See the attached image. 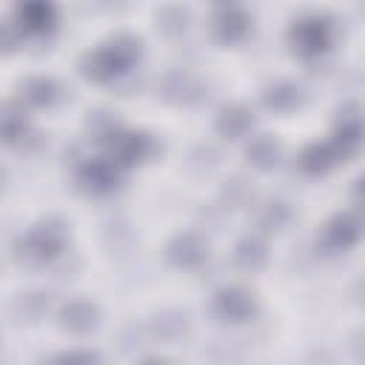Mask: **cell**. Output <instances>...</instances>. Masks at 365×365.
Here are the masks:
<instances>
[{
	"label": "cell",
	"mask_w": 365,
	"mask_h": 365,
	"mask_svg": "<svg viewBox=\"0 0 365 365\" xmlns=\"http://www.w3.org/2000/svg\"><path fill=\"white\" fill-rule=\"evenodd\" d=\"M63 248H66V225L60 220H46L31 234L14 242V257L26 265H43L54 259Z\"/></svg>",
	"instance_id": "cell-1"
},
{
	"label": "cell",
	"mask_w": 365,
	"mask_h": 365,
	"mask_svg": "<svg viewBox=\"0 0 365 365\" xmlns=\"http://www.w3.org/2000/svg\"><path fill=\"white\" fill-rule=\"evenodd\" d=\"M291 46L305 57H317L331 46V20L319 14H305L291 26Z\"/></svg>",
	"instance_id": "cell-2"
},
{
	"label": "cell",
	"mask_w": 365,
	"mask_h": 365,
	"mask_svg": "<svg viewBox=\"0 0 365 365\" xmlns=\"http://www.w3.org/2000/svg\"><path fill=\"white\" fill-rule=\"evenodd\" d=\"M108 148H111V163L117 165H134V163H143V160H148L154 151H157V145H154V140L148 137V134H143V131H120L111 143H108Z\"/></svg>",
	"instance_id": "cell-3"
},
{
	"label": "cell",
	"mask_w": 365,
	"mask_h": 365,
	"mask_svg": "<svg viewBox=\"0 0 365 365\" xmlns=\"http://www.w3.org/2000/svg\"><path fill=\"white\" fill-rule=\"evenodd\" d=\"M160 94L168 103L191 106V103H200L205 97V83L191 71H171L160 80Z\"/></svg>",
	"instance_id": "cell-4"
},
{
	"label": "cell",
	"mask_w": 365,
	"mask_h": 365,
	"mask_svg": "<svg viewBox=\"0 0 365 365\" xmlns=\"http://www.w3.org/2000/svg\"><path fill=\"white\" fill-rule=\"evenodd\" d=\"M80 71L97 83H108V80H117L120 74H125L128 68L117 60V54L111 51V46H103V48H94L88 54H83L80 60Z\"/></svg>",
	"instance_id": "cell-5"
},
{
	"label": "cell",
	"mask_w": 365,
	"mask_h": 365,
	"mask_svg": "<svg viewBox=\"0 0 365 365\" xmlns=\"http://www.w3.org/2000/svg\"><path fill=\"white\" fill-rule=\"evenodd\" d=\"M214 311H217L222 319L242 322V319H248V317L257 311V302H254V297H251L245 288H222V291H217V297H214Z\"/></svg>",
	"instance_id": "cell-6"
},
{
	"label": "cell",
	"mask_w": 365,
	"mask_h": 365,
	"mask_svg": "<svg viewBox=\"0 0 365 365\" xmlns=\"http://www.w3.org/2000/svg\"><path fill=\"white\" fill-rule=\"evenodd\" d=\"M165 254H168V259H171L177 268H197V265L208 257V245H205V240L197 237V234H177V237L168 242Z\"/></svg>",
	"instance_id": "cell-7"
},
{
	"label": "cell",
	"mask_w": 365,
	"mask_h": 365,
	"mask_svg": "<svg viewBox=\"0 0 365 365\" xmlns=\"http://www.w3.org/2000/svg\"><path fill=\"white\" fill-rule=\"evenodd\" d=\"M17 29L29 34H46L57 23V11L51 3H23L17 6Z\"/></svg>",
	"instance_id": "cell-8"
},
{
	"label": "cell",
	"mask_w": 365,
	"mask_h": 365,
	"mask_svg": "<svg viewBox=\"0 0 365 365\" xmlns=\"http://www.w3.org/2000/svg\"><path fill=\"white\" fill-rule=\"evenodd\" d=\"M248 29H251V20H248V14H245L242 9H237V6H222V9H217V14H214V34H217L222 43H237V40H242V37L248 34Z\"/></svg>",
	"instance_id": "cell-9"
},
{
	"label": "cell",
	"mask_w": 365,
	"mask_h": 365,
	"mask_svg": "<svg viewBox=\"0 0 365 365\" xmlns=\"http://www.w3.org/2000/svg\"><path fill=\"white\" fill-rule=\"evenodd\" d=\"M80 182L91 194H106L117 185V165L111 160H88L80 165Z\"/></svg>",
	"instance_id": "cell-10"
},
{
	"label": "cell",
	"mask_w": 365,
	"mask_h": 365,
	"mask_svg": "<svg viewBox=\"0 0 365 365\" xmlns=\"http://www.w3.org/2000/svg\"><path fill=\"white\" fill-rule=\"evenodd\" d=\"M97 305L86 302V299H68L60 308V325L71 334H88L97 325Z\"/></svg>",
	"instance_id": "cell-11"
},
{
	"label": "cell",
	"mask_w": 365,
	"mask_h": 365,
	"mask_svg": "<svg viewBox=\"0 0 365 365\" xmlns=\"http://www.w3.org/2000/svg\"><path fill=\"white\" fill-rule=\"evenodd\" d=\"M322 240H325V245H328V248H336V251L351 248V245L359 240V220H356V214H351V211H348V214L334 217V220L325 225Z\"/></svg>",
	"instance_id": "cell-12"
},
{
	"label": "cell",
	"mask_w": 365,
	"mask_h": 365,
	"mask_svg": "<svg viewBox=\"0 0 365 365\" xmlns=\"http://www.w3.org/2000/svg\"><path fill=\"white\" fill-rule=\"evenodd\" d=\"M251 125H254V111L245 108V106H240V103L225 106V108L217 114V131H220L222 137H228V140L245 137V134L251 131Z\"/></svg>",
	"instance_id": "cell-13"
},
{
	"label": "cell",
	"mask_w": 365,
	"mask_h": 365,
	"mask_svg": "<svg viewBox=\"0 0 365 365\" xmlns=\"http://www.w3.org/2000/svg\"><path fill=\"white\" fill-rule=\"evenodd\" d=\"M279 154H282V145H279V140L271 137V134H259V137H254V140L245 145V160H248L254 168H259V171L274 168V165L279 163Z\"/></svg>",
	"instance_id": "cell-14"
},
{
	"label": "cell",
	"mask_w": 365,
	"mask_h": 365,
	"mask_svg": "<svg viewBox=\"0 0 365 365\" xmlns=\"http://www.w3.org/2000/svg\"><path fill=\"white\" fill-rule=\"evenodd\" d=\"M262 103L274 111H294L299 103H302V88L294 86V83H274L262 91Z\"/></svg>",
	"instance_id": "cell-15"
},
{
	"label": "cell",
	"mask_w": 365,
	"mask_h": 365,
	"mask_svg": "<svg viewBox=\"0 0 365 365\" xmlns=\"http://www.w3.org/2000/svg\"><path fill=\"white\" fill-rule=\"evenodd\" d=\"M265 259H268V248L259 237H245L234 248V262L242 271H259L265 265Z\"/></svg>",
	"instance_id": "cell-16"
},
{
	"label": "cell",
	"mask_w": 365,
	"mask_h": 365,
	"mask_svg": "<svg viewBox=\"0 0 365 365\" xmlns=\"http://www.w3.org/2000/svg\"><path fill=\"white\" fill-rule=\"evenodd\" d=\"M188 331V317L185 311H163L151 319V334L157 339H165V342H174L180 339L182 334Z\"/></svg>",
	"instance_id": "cell-17"
},
{
	"label": "cell",
	"mask_w": 365,
	"mask_h": 365,
	"mask_svg": "<svg viewBox=\"0 0 365 365\" xmlns=\"http://www.w3.org/2000/svg\"><path fill=\"white\" fill-rule=\"evenodd\" d=\"M26 134V114L17 103H3L0 106V140L3 143H17Z\"/></svg>",
	"instance_id": "cell-18"
},
{
	"label": "cell",
	"mask_w": 365,
	"mask_h": 365,
	"mask_svg": "<svg viewBox=\"0 0 365 365\" xmlns=\"http://www.w3.org/2000/svg\"><path fill=\"white\" fill-rule=\"evenodd\" d=\"M20 94H23V100L31 103V106H51V103L57 100L60 88H57V83L48 80V77H29V80L20 86Z\"/></svg>",
	"instance_id": "cell-19"
},
{
	"label": "cell",
	"mask_w": 365,
	"mask_h": 365,
	"mask_svg": "<svg viewBox=\"0 0 365 365\" xmlns=\"http://www.w3.org/2000/svg\"><path fill=\"white\" fill-rule=\"evenodd\" d=\"M48 311V297L40 294V291H31V294H23L17 302H14V314L20 322H40Z\"/></svg>",
	"instance_id": "cell-20"
},
{
	"label": "cell",
	"mask_w": 365,
	"mask_h": 365,
	"mask_svg": "<svg viewBox=\"0 0 365 365\" xmlns=\"http://www.w3.org/2000/svg\"><path fill=\"white\" fill-rule=\"evenodd\" d=\"M288 220H291V208L282 200H268L257 214V222L262 231H282Z\"/></svg>",
	"instance_id": "cell-21"
},
{
	"label": "cell",
	"mask_w": 365,
	"mask_h": 365,
	"mask_svg": "<svg viewBox=\"0 0 365 365\" xmlns=\"http://www.w3.org/2000/svg\"><path fill=\"white\" fill-rule=\"evenodd\" d=\"M188 23H191V14H188L182 6H163V9L157 11V26H160V31L168 34V37L182 34V31L188 29Z\"/></svg>",
	"instance_id": "cell-22"
},
{
	"label": "cell",
	"mask_w": 365,
	"mask_h": 365,
	"mask_svg": "<svg viewBox=\"0 0 365 365\" xmlns=\"http://www.w3.org/2000/svg\"><path fill=\"white\" fill-rule=\"evenodd\" d=\"M251 200H254V185H251V180H245V177H231V180L222 185V202H225V208H245V205H251Z\"/></svg>",
	"instance_id": "cell-23"
},
{
	"label": "cell",
	"mask_w": 365,
	"mask_h": 365,
	"mask_svg": "<svg viewBox=\"0 0 365 365\" xmlns=\"http://www.w3.org/2000/svg\"><path fill=\"white\" fill-rule=\"evenodd\" d=\"M334 165V154L328 145H308L302 154H299V168L305 174H325L328 168Z\"/></svg>",
	"instance_id": "cell-24"
},
{
	"label": "cell",
	"mask_w": 365,
	"mask_h": 365,
	"mask_svg": "<svg viewBox=\"0 0 365 365\" xmlns=\"http://www.w3.org/2000/svg\"><path fill=\"white\" fill-rule=\"evenodd\" d=\"M86 128H88V134H91L94 140H100V143H106V145L120 134V125H117V120H114L108 111H94V114L86 120Z\"/></svg>",
	"instance_id": "cell-25"
},
{
	"label": "cell",
	"mask_w": 365,
	"mask_h": 365,
	"mask_svg": "<svg viewBox=\"0 0 365 365\" xmlns=\"http://www.w3.org/2000/svg\"><path fill=\"white\" fill-rule=\"evenodd\" d=\"M20 43V29L11 20H0V51H14Z\"/></svg>",
	"instance_id": "cell-26"
},
{
	"label": "cell",
	"mask_w": 365,
	"mask_h": 365,
	"mask_svg": "<svg viewBox=\"0 0 365 365\" xmlns=\"http://www.w3.org/2000/svg\"><path fill=\"white\" fill-rule=\"evenodd\" d=\"M54 365H100V359L91 351H71V354H60Z\"/></svg>",
	"instance_id": "cell-27"
},
{
	"label": "cell",
	"mask_w": 365,
	"mask_h": 365,
	"mask_svg": "<svg viewBox=\"0 0 365 365\" xmlns=\"http://www.w3.org/2000/svg\"><path fill=\"white\" fill-rule=\"evenodd\" d=\"M143 365H168V362H165V359H145Z\"/></svg>",
	"instance_id": "cell-28"
},
{
	"label": "cell",
	"mask_w": 365,
	"mask_h": 365,
	"mask_svg": "<svg viewBox=\"0 0 365 365\" xmlns=\"http://www.w3.org/2000/svg\"><path fill=\"white\" fill-rule=\"evenodd\" d=\"M3 180H6V171L0 168V188H3Z\"/></svg>",
	"instance_id": "cell-29"
}]
</instances>
